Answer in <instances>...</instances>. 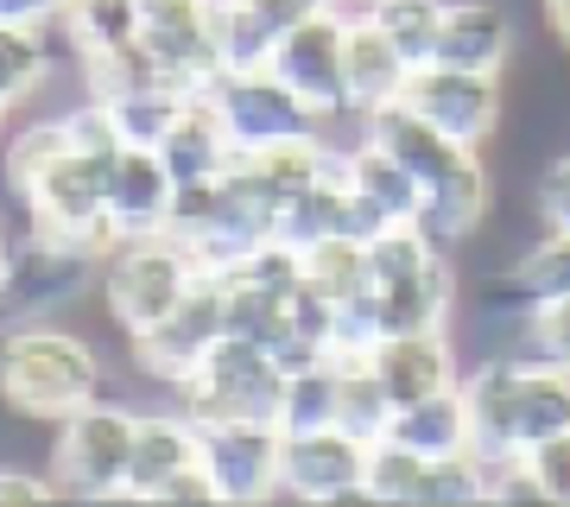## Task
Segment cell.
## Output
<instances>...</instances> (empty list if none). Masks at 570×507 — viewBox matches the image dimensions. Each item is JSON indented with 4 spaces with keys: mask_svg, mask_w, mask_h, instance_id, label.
<instances>
[{
    "mask_svg": "<svg viewBox=\"0 0 570 507\" xmlns=\"http://www.w3.org/2000/svg\"><path fill=\"white\" fill-rule=\"evenodd\" d=\"M463 400L475 419V457H532L570 431V368L539 355H469Z\"/></svg>",
    "mask_w": 570,
    "mask_h": 507,
    "instance_id": "6da1fadb",
    "label": "cell"
},
{
    "mask_svg": "<svg viewBox=\"0 0 570 507\" xmlns=\"http://www.w3.org/2000/svg\"><path fill=\"white\" fill-rule=\"evenodd\" d=\"M102 393V355L51 318L0 330V406L26 426H58Z\"/></svg>",
    "mask_w": 570,
    "mask_h": 507,
    "instance_id": "7a4b0ae2",
    "label": "cell"
},
{
    "mask_svg": "<svg viewBox=\"0 0 570 507\" xmlns=\"http://www.w3.org/2000/svg\"><path fill=\"white\" fill-rule=\"evenodd\" d=\"M197 273H204V266H197V254H190L178 235H140V242H115L102 254L96 292H102L115 330L134 343V337H146L153 324H165V318L178 311L184 292L197 285Z\"/></svg>",
    "mask_w": 570,
    "mask_h": 507,
    "instance_id": "3957f363",
    "label": "cell"
},
{
    "mask_svg": "<svg viewBox=\"0 0 570 507\" xmlns=\"http://www.w3.org/2000/svg\"><path fill=\"white\" fill-rule=\"evenodd\" d=\"M51 431H58L51 438V476H58L63 495H77V501H127V464H134V431H140L134 406L96 393Z\"/></svg>",
    "mask_w": 570,
    "mask_h": 507,
    "instance_id": "277c9868",
    "label": "cell"
},
{
    "mask_svg": "<svg viewBox=\"0 0 570 507\" xmlns=\"http://www.w3.org/2000/svg\"><path fill=\"white\" fill-rule=\"evenodd\" d=\"M279 393H285L279 355L266 343H254V337H235V330L209 349L190 381L171 387V400L197 426H223V419H273L279 426Z\"/></svg>",
    "mask_w": 570,
    "mask_h": 507,
    "instance_id": "5b68a950",
    "label": "cell"
},
{
    "mask_svg": "<svg viewBox=\"0 0 570 507\" xmlns=\"http://www.w3.org/2000/svg\"><path fill=\"white\" fill-rule=\"evenodd\" d=\"M204 101L223 115L235 153H266V146H292V140L330 134L324 115L305 108L273 70H216L204 82Z\"/></svg>",
    "mask_w": 570,
    "mask_h": 507,
    "instance_id": "8992f818",
    "label": "cell"
},
{
    "mask_svg": "<svg viewBox=\"0 0 570 507\" xmlns=\"http://www.w3.org/2000/svg\"><path fill=\"white\" fill-rule=\"evenodd\" d=\"M20 203H26V228H39L51 242L89 247V254L115 247V228H108V159H89V153L70 146Z\"/></svg>",
    "mask_w": 570,
    "mask_h": 507,
    "instance_id": "52a82bcc",
    "label": "cell"
},
{
    "mask_svg": "<svg viewBox=\"0 0 570 507\" xmlns=\"http://www.w3.org/2000/svg\"><path fill=\"white\" fill-rule=\"evenodd\" d=\"M223 337H228V280L223 273H197V285L184 292L178 311L165 324H153L146 337H134L127 355H134V374H146L159 387H178L204 368V355Z\"/></svg>",
    "mask_w": 570,
    "mask_h": 507,
    "instance_id": "ba28073f",
    "label": "cell"
},
{
    "mask_svg": "<svg viewBox=\"0 0 570 507\" xmlns=\"http://www.w3.org/2000/svg\"><path fill=\"white\" fill-rule=\"evenodd\" d=\"M96 280H102V254L26 228L20 242H13V280H7V299H0V324L58 318V311H70L77 299H89Z\"/></svg>",
    "mask_w": 570,
    "mask_h": 507,
    "instance_id": "9c48e42d",
    "label": "cell"
},
{
    "mask_svg": "<svg viewBox=\"0 0 570 507\" xmlns=\"http://www.w3.org/2000/svg\"><path fill=\"white\" fill-rule=\"evenodd\" d=\"M406 108H419L431 127H444L450 140L489 153L508 127V82L494 70H456V64H419L406 77Z\"/></svg>",
    "mask_w": 570,
    "mask_h": 507,
    "instance_id": "30bf717a",
    "label": "cell"
},
{
    "mask_svg": "<svg viewBox=\"0 0 570 507\" xmlns=\"http://www.w3.org/2000/svg\"><path fill=\"white\" fill-rule=\"evenodd\" d=\"M343 39H348V13L343 7H324V13H311V20L285 26L279 45H273V58H266V70L305 101V108H317L330 127L343 121V115H355V108H348Z\"/></svg>",
    "mask_w": 570,
    "mask_h": 507,
    "instance_id": "8fae6325",
    "label": "cell"
},
{
    "mask_svg": "<svg viewBox=\"0 0 570 507\" xmlns=\"http://www.w3.org/2000/svg\"><path fill=\"white\" fill-rule=\"evenodd\" d=\"M362 476H367V445L343 426H317V431H285L279 450V495L305 507H336V501H362Z\"/></svg>",
    "mask_w": 570,
    "mask_h": 507,
    "instance_id": "7c38bea8",
    "label": "cell"
},
{
    "mask_svg": "<svg viewBox=\"0 0 570 507\" xmlns=\"http://www.w3.org/2000/svg\"><path fill=\"white\" fill-rule=\"evenodd\" d=\"M140 51L153 70L184 89H204L223 58H216V0H140Z\"/></svg>",
    "mask_w": 570,
    "mask_h": 507,
    "instance_id": "4fadbf2b",
    "label": "cell"
},
{
    "mask_svg": "<svg viewBox=\"0 0 570 507\" xmlns=\"http://www.w3.org/2000/svg\"><path fill=\"white\" fill-rule=\"evenodd\" d=\"M279 450L285 431L273 419H223L204 426V469L216 476L223 507H254L279 495Z\"/></svg>",
    "mask_w": 570,
    "mask_h": 507,
    "instance_id": "5bb4252c",
    "label": "cell"
},
{
    "mask_svg": "<svg viewBox=\"0 0 570 507\" xmlns=\"http://www.w3.org/2000/svg\"><path fill=\"white\" fill-rule=\"evenodd\" d=\"M362 362L374 368V381L387 387L393 412H400V406L431 400V393H444V387L463 381L469 349L456 330H400V337H381Z\"/></svg>",
    "mask_w": 570,
    "mask_h": 507,
    "instance_id": "9a60e30c",
    "label": "cell"
},
{
    "mask_svg": "<svg viewBox=\"0 0 570 507\" xmlns=\"http://www.w3.org/2000/svg\"><path fill=\"white\" fill-rule=\"evenodd\" d=\"M171 203H178V178L159 159V146H121L108 159V228H115V242L165 235Z\"/></svg>",
    "mask_w": 570,
    "mask_h": 507,
    "instance_id": "2e32d148",
    "label": "cell"
},
{
    "mask_svg": "<svg viewBox=\"0 0 570 507\" xmlns=\"http://www.w3.org/2000/svg\"><path fill=\"white\" fill-rule=\"evenodd\" d=\"M513 51H520V26H513L508 0H450L431 64H456V70H494V77H508Z\"/></svg>",
    "mask_w": 570,
    "mask_h": 507,
    "instance_id": "e0dca14e",
    "label": "cell"
},
{
    "mask_svg": "<svg viewBox=\"0 0 570 507\" xmlns=\"http://www.w3.org/2000/svg\"><path fill=\"white\" fill-rule=\"evenodd\" d=\"M190 464H204V426H197L184 406L140 412L134 464H127V501H159V488L171 482V476H184Z\"/></svg>",
    "mask_w": 570,
    "mask_h": 507,
    "instance_id": "ac0fdd59",
    "label": "cell"
},
{
    "mask_svg": "<svg viewBox=\"0 0 570 507\" xmlns=\"http://www.w3.org/2000/svg\"><path fill=\"white\" fill-rule=\"evenodd\" d=\"M343 64H348V108H355V121H362V115H374V108H387V101L406 96L412 64L400 58V45H393L374 20H367V13H348Z\"/></svg>",
    "mask_w": 570,
    "mask_h": 507,
    "instance_id": "d6986e66",
    "label": "cell"
},
{
    "mask_svg": "<svg viewBox=\"0 0 570 507\" xmlns=\"http://www.w3.org/2000/svg\"><path fill=\"white\" fill-rule=\"evenodd\" d=\"M159 159L171 165V178H178V184H209V178H223L228 165L242 159L235 140H228L223 115L204 101V89L184 101V115L171 121V134L159 140Z\"/></svg>",
    "mask_w": 570,
    "mask_h": 507,
    "instance_id": "ffe728a7",
    "label": "cell"
},
{
    "mask_svg": "<svg viewBox=\"0 0 570 507\" xmlns=\"http://www.w3.org/2000/svg\"><path fill=\"white\" fill-rule=\"evenodd\" d=\"M343 178H348V191L355 197H367L387 223H419V209H425V184L412 178L406 165L393 159L387 146H374V140H348V153H343Z\"/></svg>",
    "mask_w": 570,
    "mask_h": 507,
    "instance_id": "44dd1931",
    "label": "cell"
},
{
    "mask_svg": "<svg viewBox=\"0 0 570 507\" xmlns=\"http://www.w3.org/2000/svg\"><path fill=\"white\" fill-rule=\"evenodd\" d=\"M393 438L419 457H469L475 450V419H469V400H463V381L431 393V400H412L393 412Z\"/></svg>",
    "mask_w": 570,
    "mask_h": 507,
    "instance_id": "7402d4cb",
    "label": "cell"
},
{
    "mask_svg": "<svg viewBox=\"0 0 570 507\" xmlns=\"http://www.w3.org/2000/svg\"><path fill=\"white\" fill-rule=\"evenodd\" d=\"M58 26H63L77 64L115 58V51L140 45V0H63Z\"/></svg>",
    "mask_w": 570,
    "mask_h": 507,
    "instance_id": "603a6c76",
    "label": "cell"
},
{
    "mask_svg": "<svg viewBox=\"0 0 570 507\" xmlns=\"http://www.w3.org/2000/svg\"><path fill=\"white\" fill-rule=\"evenodd\" d=\"M190 96L197 89H184L171 77H146V82H127V89H115L102 101H108V115H115V127H121V146H159Z\"/></svg>",
    "mask_w": 570,
    "mask_h": 507,
    "instance_id": "cb8c5ba5",
    "label": "cell"
},
{
    "mask_svg": "<svg viewBox=\"0 0 570 507\" xmlns=\"http://www.w3.org/2000/svg\"><path fill=\"white\" fill-rule=\"evenodd\" d=\"M336 381H343V362H336V355H324V362H298V368H285L279 431H317V426H336Z\"/></svg>",
    "mask_w": 570,
    "mask_h": 507,
    "instance_id": "d4e9b609",
    "label": "cell"
},
{
    "mask_svg": "<svg viewBox=\"0 0 570 507\" xmlns=\"http://www.w3.org/2000/svg\"><path fill=\"white\" fill-rule=\"evenodd\" d=\"M51 26H7L0 20V96L26 108L39 101V89L51 82Z\"/></svg>",
    "mask_w": 570,
    "mask_h": 507,
    "instance_id": "484cf974",
    "label": "cell"
},
{
    "mask_svg": "<svg viewBox=\"0 0 570 507\" xmlns=\"http://www.w3.org/2000/svg\"><path fill=\"white\" fill-rule=\"evenodd\" d=\"M444 7H450V0H367L362 13L381 26V32L400 45V58L419 70V64H431V51H438V32H444Z\"/></svg>",
    "mask_w": 570,
    "mask_h": 507,
    "instance_id": "4316f807",
    "label": "cell"
},
{
    "mask_svg": "<svg viewBox=\"0 0 570 507\" xmlns=\"http://www.w3.org/2000/svg\"><path fill=\"white\" fill-rule=\"evenodd\" d=\"M425 464H431V457L406 450L393 431H387V438H374V445H367L362 501H374V507H412V501H419V482H425Z\"/></svg>",
    "mask_w": 570,
    "mask_h": 507,
    "instance_id": "83f0119b",
    "label": "cell"
},
{
    "mask_svg": "<svg viewBox=\"0 0 570 507\" xmlns=\"http://www.w3.org/2000/svg\"><path fill=\"white\" fill-rule=\"evenodd\" d=\"M273 45H279V26L266 13H254L247 0H216V58H223V70H266Z\"/></svg>",
    "mask_w": 570,
    "mask_h": 507,
    "instance_id": "f1b7e54d",
    "label": "cell"
},
{
    "mask_svg": "<svg viewBox=\"0 0 570 507\" xmlns=\"http://www.w3.org/2000/svg\"><path fill=\"white\" fill-rule=\"evenodd\" d=\"M70 153V127H63V115H39V121H26L13 140H7V159H0V172H7V191L13 197H26L32 184L51 172V165Z\"/></svg>",
    "mask_w": 570,
    "mask_h": 507,
    "instance_id": "f546056e",
    "label": "cell"
},
{
    "mask_svg": "<svg viewBox=\"0 0 570 507\" xmlns=\"http://www.w3.org/2000/svg\"><path fill=\"white\" fill-rule=\"evenodd\" d=\"M305 285H311V292H324L330 304L367 292V285H374V273H367V242L330 235V242L305 247Z\"/></svg>",
    "mask_w": 570,
    "mask_h": 507,
    "instance_id": "4dcf8cb0",
    "label": "cell"
},
{
    "mask_svg": "<svg viewBox=\"0 0 570 507\" xmlns=\"http://www.w3.org/2000/svg\"><path fill=\"white\" fill-rule=\"evenodd\" d=\"M336 426L355 431L362 445L387 438L393 400H387V387L374 381V368H367V362H343V381H336Z\"/></svg>",
    "mask_w": 570,
    "mask_h": 507,
    "instance_id": "1f68e13d",
    "label": "cell"
},
{
    "mask_svg": "<svg viewBox=\"0 0 570 507\" xmlns=\"http://www.w3.org/2000/svg\"><path fill=\"white\" fill-rule=\"evenodd\" d=\"M438 254V242H431L419 223H393L381 228L374 242H367V273H374V292H393V285H406L425 273V261Z\"/></svg>",
    "mask_w": 570,
    "mask_h": 507,
    "instance_id": "d6a6232c",
    "label": "cell"
},
{
    "mask_svg": "<svg viewBox=\"0 0 570 507\" xmlns=\"http://www.w3.org/2000/svg\"><path fill=\"white\" fill-rule=\"evenodd\" d=\"M532 216H539V228H564L570 235V146L551 153L546 172L532 178Z\"/></svg>",
    "mask_w": 570,
    "mask_h": 507,
    "instance_id": "836d02e7",
    "label": "cell"
},
{
    "mask_svg": "<svg viewBox=\"0 0 570 507\" xmlns=\"http://www.w3.org/2000/svg\"><path fill=\"white\" fill-rule=\"evenodd\" d=\"M527 355H539V362H558L570 368V299L558 304H539L527 318Z\"/></svg>",
    "mask_w": 570,
    "mask_h": 507,
    "instance_id": "e575fe53",
    "label": "cell"
},
{
    "mask_svg": "<svg viewBox=\"0 0 570 507\" xmlns=\"http://www.w3.org/2000/svg\"><path fill=\"white\" fill-rule=\"evenodd\" d=\"M527 464H532V476H539V488H546V501L551 507H570V431L546 438Z\"/></svg>",
    "mask_w": 570,
    "mask_h": 507,
    "instance_id": "d590c367",
    "label": "cell"
},
{
    "mask_svg": "<svg viewBox=\"0 0 570 507\" xmlns=\"http://www.w3.org/2000/svg\"><path fill=\"white\" fill-rule=\"evenodd\" d=\"M51 495H63L58 476H39L32 464H0V507H39Z\"/></svg>",
    "mask_w": 570,
    "mask_h": 507,
    "instance_id": "8d00e7d4",
    "label": "cell"
},
{
    "mask_svg": "<svg viewBox=\"0 0 570 507\" xmlns=\"http://www.w3.org/2000/svg\"><path fill=\"white\" fill-rule=\"evenodd\" d=\"M159 501L165 507H184V501H223V495H216V476H209L204 464H190L184 476H171V482L159 488Z\"/></svg>",
    "mask_w": 570,
    "mask_h": 507,
    "instance_id": "74e56055",
    "label": "cell"
},
{
    "mask_svg": "<svg viewBox=\"0 0 570 507\" xmlns=\"http://www.w3.org/2000/svg\"><path fill=\"white\" fill-rule=\"evenodd\" d=\"M254 13H266V20L279 26H298V20H311V13H324V7H336V0H247Z\"/></svg>",
    "mask_w": 570,
    "mask_h": 507,
    "instance_id": "f35d334b",
    "label": "cell"
},
{
    "mask_svg": "<svg viewBox=\"0 0 570 507\" xmlns=\"http://www.w3.org/2000/svg\"><path fill=\"white\" fill-rule=\"evenodd\" d=\"M63 0H0V20L7 26H58Z\"/></svg>",
    "mask_w": 570,
    "mask_h": 507,
    "instance_id": "ab89813d",
    "label": "cell"
},
{
    "mask_svg": "<svg viewBox=\"0 0 570 507\" xmlns=\"http://www.w3.org/2000/svg\"><path fill=\"white\" fill-rule=\"evenodd\" d=\"M539 7H546V26H551V39H558V45L570 51V0H539Z\"/></svg>",
    "mask_w": 570,
    "mask_h": 507,
    "instance_id": "60d3db41",
    "label": "cell"
},
{
    "mask_svg": "<svg viewBox=\"0 0 570 507\" xmlns=\"http://www.w3.org/2000/svg\"><path fill=\"white\" fill-rule=\"evenodd\" d=\"M7 280H13V242L0 235V299H7Z\"/></svg>",
    "mask_w": 570,
    "mask_h": 507,
    "instance_id": "b9f144b4",
    "label": "cell"
},
{
    "mask_svg": "<svg viewBox=\"0 0 570 507\" xmlns=\"http://www.w3.org/2000/svg\"><path fill=\"white\" fill-rule=\"evenodd\" d=\"M336 7H343V13H362V7H367V0H336Z\"/></svg>",
    "mask_w": 570,
    "mask_h": 507,
    "instance_id": "7bdbcfd3",
    "label": "cell"
},
{
    "mask_svg": "<svg viewBox=\"0 0 570 507\" xmlns=\"http://www.w3.org/2000/svg\"><path fill=\"white\" fill-rule=\"evenodd\" d=\"M7 115H13V101H7V96H0V127H7Z\"/></svg>",
    "mask_w": 570,
    "mask_h": 507,
    "instance_id": "ee69618b",
    "label": "cell"
}]
</instances>
